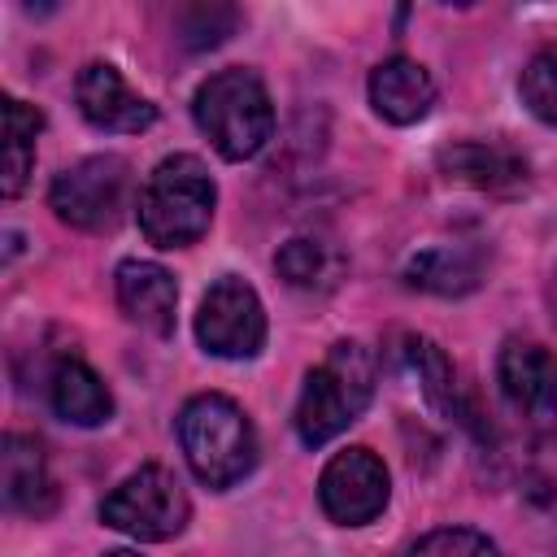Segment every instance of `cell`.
I'll use <instances>...</instances> for the list:
<instances>
[{
	"instance_id": "2e32d148",
	"label": "cell",
	"mask_w": 557,
	"mask_h": 557,
	"mask_svg": "<svg viewBox=\"0 0 557 557\" xmlns=\"http://www.w3.org/2000/svg\"><path fill=\"white\" fill-rule=\"evenodd\" d=\"M344 265H348L344 252H339L331 239H318V235H292V239L278 248V257H274L278 278H283L287 287L313 292V296L339 287Z\"/></svg>"
},
{
	"instance_id": "7c38bea8",
	"label": "cell",
	"mask_w": 557,
	"mask_h": 557,
	"mask_svg": "<svg viewBox=\"0 0 557 557\" xmlns=\"http://www.w3.org/2000/svg\"><path fill=\"white\" fill-rule=\"evenodd\" d=\"M370 104L392 126H413L435 104V78L413 57H387L370 74Z\"/></svg>"
},
{
	"instance_id": "603a6c76",
	"label": "cell",
	"mask_w": 557,
	"mask_h": 557,
	"mask_svg": "<svg viewBox=\"0 0 557 557\" xmlns=\"http://www.w3.org/2000/svg\"><path fill=\"white\" fill-rule=\"evenodd\" d=\"M104 557H139V553H131V548H117V553H104Z\"/></svg>"
},
{
	"instance_id": "6da1fadb",
	"label": "cell",
	"mask_w": 557,
	"mask_h": 557,
	"mask_svg": "<svg viewBox=\"0 0 557 557\" xmlns=\"http://www.w3.org/2000/svg\"><path fill=\"white\" fill-rule=\"evenodd\" d=\"M178 444H183L191 474L213 492L235 487L257 466V431L248 413L222 392H205L183 405Z\"/></svg>"
},
{
	"instance_id": "ac0fdd59",
	"label": "cell",
	"mask_w": 557,
	"mask_h": 557,
	"mask_svg": "<svg viewBox=\"0 0 557 557\" xmlns=\"http://www.w3.org/2000/svg\"><path fill=\"white\" fill-rule=\"evenodd\" d=\"M44 131V113L17 96H4V178L0 191L17 196L35 170V139Z\"/></svg>"
},
{
	"instance_id": "5b68a950",
	"label": "cell",
	"mask_w": 557,
	"mask_h": 557,
	"mask_svg": "<svg viewBox=\"0 0 557 557\" xmlns=\"http://www.w3.org/2000/svg\"><path fill=\"white\" fill-rule=\"evenodd\" d=\"M191 518V500L178 483L174 470L165 466H139L135 474H126L104 500H100V522L131 535V540H174Z\"/></svg>"
},
{
	"instance_id": "44dd1931",
	"label": "cell",
	"mask_w": 557,
	"mask_h": 557,
	"mask_svg": "<svg viewBox=\"0 0 557 557\" xmlns=\"http://www.w3.org/2000/svg\"><path fill=\"white\" fill-rule=\"evenodd\" d=\"M409 557H496V544L470 527H440L431 535H422Z\"/></svg>"
},
{
	"instance_id": "8fae6325",
	"label": "cell",
	"mask_w": 557,
	"mask_h": 557,
	"mask_svg": "<svg viewBox=\"0 0 557 557\" xmlns=\"http://www.w3.org/2000/svg\"><path fill=\"white\" fill-rule=\"evenodd\" d=\"M113 287H117V305L122 313L152 331V335H170L174 331V309H178V287H174V274L157 261H139V257H126L117 270H113Z\"/></svg>"
},
{
	"instance_id": "4fadbf2b",
	"label": "cell",
	"mask_w": 557,
	"mask_h": 557,
	"mask_svg": "<svg viewBox=\"0 0 557 557\" xmlns=\"http://www.w3.org/2000/svg\"><path fill=\"white\" fill-rule=\"evenodd\" d=\"M0 487H4V505L17 513H48L57 492L48 479V461H44V444L35 435H4V453H0Z\"/></svg>"
},
{
	"instance_id": "ba28073f",
	"label": "cell",
	"mask_w": 557,
	"mask_h": 557,
	"mask_svg": "<svg viewBox=\"0 0 557 557\" xmlns=\"http://www.w3.org/2000/svg\"><path fill=\"white\" fill-rule=\"evenodd\" d=\"M392 496V479H387V466L370 453V448H344L326 461L322 479H318V500L326 509L331 522L339 527H366L383 513Z\"/></svg>"
},
{
	"instance_id": "7a4b0ae2",
	"label": "cell",
	"mask_w": 557,
	"mask_h": 557,
	"mask_svg": "<svg viewBox=\"0 0 557 557\" xmlns=\"http://www.w3.org/2000/svg\"><path fill=\"white\" fill-rule=\"evenodd\" d=\"M218 187L200 157L174 152L157 161V170L139 187V231L157 248H187L196 244L213 222Z\"/></svg>"
},
{
	"instance_id": "8992f818",
	"label": "cell",
	"mask_w": 557,
	"mask_h": 557,
	"mask_svg": "<svg viewBox=\"0 0 557 557\" xmlns=\"http://www.w3.org/2000/svg\"><path fill=\"white\" fill-rule=\"evenodd\" d=\"M131 200V165L117 152L83 157L78 165L52 178L48 205L65 226L78 231H113Z\"/></svg>"
},
{
	"instance_id": "30bf717a",
	"label": "cell",
	"mask_w": 557,
	"mask_h": 557,
	"mask_svg": "<svg viewBox=\"0 0 557 557\" xmlns=\"http://www.w3.org/2000/svg\"><path fill=\"white\" fill-rule=\"evenodd\" d=\"M496 379L513 409L535 418L557 413V352L531 339H509L496 357Z\"/></svg>"
},
{
	"instance_id": "e0dca14e",
	"label": "cell",
	"mask_w": 557,
	"mask_h": 557,
	"mask_svg": "<svg viewBox=\"0 0 557 557\" xmlns=\"http://www.w3.org/2000/svg\"><path fill=\"white\" fill-rule=\"evenodd\" d=\"M48 396H52V409L74 426H100L113 418V396H109L104 379L74 357L52 370Z\"/></svg>"
},
{
	"instance_id": "3957f363",
	"label": "cell",
	"mask_w": 557,
	"mask_h": 557,
	"mask_svg": "<svg viewBox=\"0 0 557 557\" xmlns=\"http://www.w3.org/2000/svg\"><path fill=\"white\" fill-rule=\"evenodd\" d=\"M374 379H379L374 352L366 344H357V339H339L326 352V361L318 370H309L305 392L296 400V435H300V444L322 448L348 422H357L366 413V405L374 400Z\"/></svg>"
},
{
	"instance_id": "52a82bcc",
	"label": "cell",
	"mask_w": 557,
	"mask_h": 557,
	"mask_svg": "<svg viewBox=\"0 0 557 557\" xmlns=\"http://www.w3.org/2000/svg\"><path fill=\"white\" fill-rule=\"evenodd\" d=\"M196 339L205 344V352L226 361H248L265 348V309L239 274H222L205 292L196 313Z\"/></svg>"
},
{
	"instance_id": "d6986e66",
	"label": "cell",
	"mask_w": 557,
	"mask_h": 557,
	"mask_svg": "<svg viewBox=\"0 0 557 557\" xmlns=\"http://www.w3.org/2000/svg\"><path fill=\"white\" fill-rule=\"evenodd\" d=\"M405 361H409V370L418 374L422 396H426L440 413H448V422H461V426L474 422L470 409H466L461 396H457V379H453V366H448V357L440 352V344H431V339H422V335H409V339H405Z\"/></svg>"
},
{
	"instance_id": "9a60e30c",
	"label": "cell",
	"mask_w": 557,
	"mask_h": 557,
	"mask_svg": "<svg viewBox=\"0 0 557 557\" xmlns=\"http://www.w3.org/2000/svg\"><path fill=\"white\" fill-rule=\"evenodd\" d=\"M405 283L435 296H466L483 283V252L470 244H435L405 261Z\"/></svg>"
},
{
	"instance_id": "7402d4cb",
	"label": "cell",
	"mask_w": 557,
	"mask_h": 557,
	"mask_svg": "<svg viewBox=\"0 0 557 557\" xmlns=\"http://www.w3.org/2000/svg\"><path fill=\"white\" fill-rule=\"evenodd\" d=\"M191 13L200 17V26H183V44L187 48H213V44L226 39L231 26H213V17H222L226 9H191Z\"/></svg>"
},
{
	"instance_id": "9c48e42d",
	"label": "cell",
	"mask_w": 557,
	"mask_h": 557,
	"mask_svg": "<svg viewBox=\"0 0 557 557\" xmlns=\"http://www.w3.org/2000/svg\"><path fill=\"white\" fill-rule=\"evenodd\" d=\"M74 100H78V109H83V117L91 126L113 131V135H139V131H148L157 122V104L135 96L126 87V78L109 61L83 65V74L74 83Z\"/></svg>"
},
{
	"instance_id": "277c9868",
	"label": "cell",
	"mask_w": 557,
	"mask_h": 557,
	"mask_svg": "<svg viewBox=\"0 0 557 557\" xmlns=\"http://www.w3.org/2000/svg\"><path fill=\"white\" fill-rule=\"evenodd\" d=\"M196 126L209 135V144L226 157V161H248L265 148V139L274 135V104L270 91L261 83L257 70L231 65L209 74L196 87L191 100Z\"/></svg>"
},
{
	"instance_id": "ffe728a7",
	"label": "cell",
	"mask_w": 557,
	"mask_h": 557,
	"mask_svg": "<svg viewBox=\"0 0 557 557\" xmlns=\"http://www.w3.org/2000/svg\"><path fill=\"white\" fill-rule=\"evenodd\" d=\"M518 91H522V104L544 122V126H557V44L553 48H540L522 78H518Z\"/></svg>"
},
{
	"instance_id": "5bb4252c",
	"label": "cell",
	"mask_w": 557,
	"mask_h": 557,
	"mask_svg": "<svg viewBox=\"0 0 557 557\" xmlns=\"http://www.w3.org/2000/svg\"><path fill=\"white\" fill-rule=\"evenodd\" d=\"M440 170L457 183H470L479 191H518L527 187V157L500 144H453L440 152Z\"/></svg>"
}]
</instances>
